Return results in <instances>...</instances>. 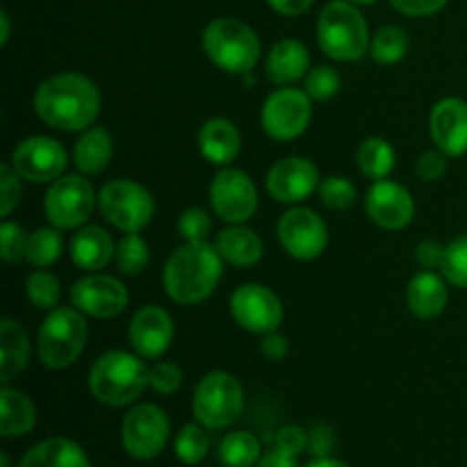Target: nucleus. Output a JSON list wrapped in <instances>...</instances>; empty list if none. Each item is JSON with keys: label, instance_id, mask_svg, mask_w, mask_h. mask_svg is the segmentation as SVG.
<instances>
[{"label": "nucleus", "instance_id": "obj_1", "mask_svg": "<svg viewBox=\"0 0 467 467\" xmlns=\"http://www.w3.org/2000/svg\"><path fill=\"white\" fill-rule=\"evenodd\" d=\"M35 109L50 128L64 132L87 130L100 112V94L89 78L59 73L41 82L35 94Z\"/></svg>", "mask_w": 467, "mask_h": 467}, {"label": "nucleus", "instance_id": "obj_2", "mask_svg": "<svg viewBox=\"0 0 467 467\" xmlns=\"http://www.w3.org/2000/svg\"><path fill=\"white\" fill-rule=\"evenodd\" d=\"M222 255L208 242H187L176 249L164 267L167 295L178 304H199L208 299L222 278Z\"/></svg>", "mask_w": 467, "mask_h": 467}, {"label": "nucleus", "instance_id": "obj_3", "mask_svg": "<svg viewBox=\"0 0 467 467\" xmlns=\"http://www.w3.org/2000/svg\"><path fill=\"white\" fill-rule=\"evenodd\" d=\"M149 374L150 369H146L140 356L128 351H108L91 368L89 390L100 404L126 406L146 390Z\"/></svg>", "mask_w": 467, "mask_h": 467}, {"label": "nucleus", "instance_id": "obj_4", "mask_svg": "<svg viewBox=\"0 0 467 467\" xmlns=\"http://www.w3.org/2000/svg\"><path fill=\"white\" fill-rule=\"evenodd\" d=\"M317 41L324 55H328L331 59L354 62L368 53V21L351 3L333 0L319 14Z\"/></svg>", "mask_w": 467, "mask_h": 467}, {"label": "nucleus", "instance_id": "obj_5", "mask_svg": "<svg viewBox=\"0 0 467 467\" xmlns=\"http://www.w3.org/2000/svg\"><path fill=\"white\" fill-rule=\"evenodd\" d=\"M203 48L226 73H251L260 57V39L237 18H214L203 32Z\"/></svg>", "mask_w": 467, "mask_h": 467}, {"label": "nucleus", "instance_id": "obj_6", "mask_svg": "<svg viewBox=\"0 0 467 467\" xmlns=\"http://www.w3.org/2000/svg\"><path fill=\"white\" fill-rule=\"evenodd\" d=\"M87 342V322L78 308H55L44 319L36 351L46 368L64 369L80 358Z\"/></svg>", "mask_w": 467, "mask_h": 467}, {"label": "nucleus", "instance_id": "obj_7", "mask_svg": "<svg viewBox=\"0 0 467 467\" xmlns=\"http://www.w3.org/2000/svg\"><path fill=\"white\" fill-rule=\"evenodd\" d=\"M244 409L240 381L228 372H210L194 390V418L205 429L231 427Z\"/></svg>", "mask_w": 467, "mask_h": 467}, {"label": "nucleus", "instance_id": "obj_8", "mask_svg": "<svg viewBox=\"0 0 467 467\" xmlns=\"http://www.w3.org/2000/svg\"><path fill=\"white\" fill-rule=\"evenodd\" d=\"M99 205L103 217L123 233L141 231L155 213L153 196L132 181L108 182L100 190Z\"/></svg>", "mask_w": 467, "mask_h": 467}, {"label": "nucleus", "instance_id": "obj_9", "mask_svg": "<svg viewBox=\"0 0 467 467\" xmlns=\"http://www.w3.org/2000/svg\"><path fill=\"white\" fill-rule=\"evenodd\" d=\"M44 205L46 217L55 228H78L94 213V187L82 176H62L50 185Z\"/></svg>", "mask_w": 467, "mask_h": 467}, {"label": "nucleus", "instance_id": "obj_10", "mask_svg": "<svg viewBox=\"0 0 467 467\" xmlns=\"http://www.w3.org/2000/svg\"><path fill=\"white\" fill-rule=\"evenodd\" d=\"M169 438V418L160 406H135L123 418L121 442L123 450L137 461H150L160 456Z\"/></svg>", "mask_w": 467, "mask_h": 467}, {"label": "nucleus", "instance_id": "obj_11", "mask_svg": "<svg viewBox=\"0 0 467 467\" xmlns=\"http://www.w3.org/2000/svg\"><path fill=\"white\" fill-rule=\"evenodd\" d=\"M310 119H313L310 96L290 87L274 91L263 105L265 132L278 141H290L304 135Z\"/></svg>", "mask_w": 467, "mask_h": 467}, {"label": "nucleus", "instance_id": "obj_12", "mask_svg": "<svg viewBox=\"0 0 467 467\" xmlns=\"http://www.w3.org/2000/svg\"><path fill=\"white\" fill-rule=\"evenodd\" d=\"M210 203L214 214L228 223L251 219L258 208V192L254 181L240 169H223L210 185Z\"/></svg>", "mask_w": 467, "mask_h": 467}, {"label": "nucleus", "instance_id": "obj_13", "mask_svg": "<svg viewBox=\"0 0 467 467\" xmlns=\"http://www.w3.org/2000/svg\"><path fill=\"white\" fill-rule=\"evenodd\" d=\"M278 240L296 260H313L324 254L328 231L324 219L308 208H292L278 222Z\"/></svg>", "mask_w": 467, "mask_h": 467}, {"label": "nucleus", "instance_id": "obj_14", "mask_svg": "<svg viewBox=\"0 0 467 467\" xmlns=\"http://www.w3.org/2000/svg\"><path fill=\"white\" fill-rule=\"evenodd\" d=\"M233 319L251 333H272L283 322L281 299L269 287L246 283L231 296Z\"/></svg>", "mask_w": 467, "mask_h": 467}, {"label": "nucleus", "instance_id": "obj_15", "mask_svg": "<svg viewBox=\"0 0 467 467\" xmlns=\"http://www.w3.org/2000/svg\"><path fill=\"white\" fill-rule=\"evenodd\" d=\"M12 167L30 182H55L67 169V150L50 137H27L14 149Z\"/></svg>", "mask_w": 467, "mask_h": 467}, {"label": "nucleus", "instance_id": "obj_16", "mask_svg": "<svg viewBox=\"0 0 467 467\" xmlns=\"http://www.w3.org/2000/svg\"><path fill=\"white\" fill-rule=\"evenodd\" d=\"M71 301L80 313L96 319L117 317L128 306V290L121 281L103 274L80 278L71 287Z\"/></svg>", "mask_w": 467, "mask_h": 467}, {"label": "nucleus", "instance_id": "obj_17", "mask_svg": "<svg viewBox=\"0 0 467 467\" xmlns=\"http://www.w3.org/2000/svg\"><path fill=\"white\" fill-rule=\"evenodd\" d=\"M317 167L306 158H285L267 173V192L281 203H299L317 187Z\"/></svg>", "mask_w": 467, "mask_h": 467}, {"label": "nucleus", "instance_id": "obj_18", "mask_svg": "<svg viewBox=\"0 0 467 467\" xmlns=\"http://www.w3.org/2000/svg\"><path fill=\"white\" fill-rule=\"evenodd\" d=\"M368 214L386 231H400L413 219L415 203L406 187L390 181H377L368 192Z\"/></svg>", "mask_w": 467, "mask_h": 467}, {"label": "nucleus", "instance_id": "obj_19", "mask_svg": "<svg viewBox=\"0 0 467 467\" xmlns=\"http://www.w3.org/2000/svg\"><path fill=\"white\" fill-rule=\"evenodd\" d=\"M130 345L144 358H158L169 349L173 340V322L167 310L158 306H146L137 310L130 322Z\"/></svg>", "mask_w": 467, "mask_h": 467}, {"label": "nucleus", "instance_id": "obj_20", "mask_svg": "<svg viewBox=\"0 0 467 467\" xmlns=\"http://www.w3.org/2000/svg\"><path fill=\"white\" fill-rule=\"evenodd\" d=\"M431 137L445 155L467 153V103L463 99H442L429 119Z\"/></svg>", "mask_w": 467, "mask_h": 467}, {"label": "nucleus", "instance_id": "obj_21", "mask_svg": "<svg viewBox=\"0 0 467 467\" xmlns=\"http://www.w3.org/2000/svg\"><path fill=\"white\" fill-rule=\"evenodd\" d=\"M199 149L213 164H228L242 149L240 130L223 117H214L203 123L199 132Z\"/></svg>", "mask_w": 467, "mask_h": 467}, {"label": "nucleus", "instance_id": "obj_22", "mask_svg": "<svg viewBox=\"0 0 467 467\" xmlns=\"http://www.w3.org/2000/svg\"><path fill=\"white\" fill-rule=\"evenodd\" d=\"M310 64L308 48L296 39H283L269 50L267 78L276 85H292L306 76Z\"/></svg>", "mask_w": 467, "mask_h": 467}, {"label": "nucleus", "instance_id": "obj_23", "mask_svg": "<svg viewBox=\"0 0 467 467\" xmlns=\"http://www.w3.org/2000/svg\"><path fill=\"white\" fill-rule=\"evenodd\" d=\"M406 299H409V308L415 317H438L447 306L445 281L433 272L415 274L406 290Z\"/></svg>", "mask_w": 467, "mask_h": 467}, {"label": "nucleus", "instance_id": "obj_24", "mask_svg": "<svg viewBox=\"0 0 467 467\" xmlns=\"http://www.w3.org/2000/svg\"><path fill=\"white\" fill-rule=\"evenodd\" d=\"M27 360H30V340L26 328L5 317L0 322V381H14L26 369Z\"/></svg>", "mask_w": 467, "mask_h": 467}, {"label": "nucleus", "instance_id": "obj_25", "mask_svg": "<svg viewBox=\"0 0 467 467\" xmlns=\"http://www.w3.org/2000/svg\"><path fill=\"white\" fill-rule=\"evenodd\" d=\"M114 254L117 251H114L112 237L100 226L82 228L71 240V260L87 272L103 269Z\"/></svg>", "mask_w": 467, "mask_h": 467}, {"label": "nucleus", "instance_id": "obj_26", "mask_svg": "<svg viewBox=\"0 0 467 467\" xmlns=\"http://www.w3.org/2000/svg\"><path fill=\"white\" fill-rule=\"evenodd\" d=\"M21 467H91L78 442L68 438H48L23 456Z\"/></svg>", "mask_w": 467, "mask_h": 467}, {"label": "nucleus", "instance_id": "obj_27", "mask_svg": "<svg viewBox=\"0 0 467 467\" xmlns=\"http://www.w3.org/2000/svg\"><path fill=\"white\" fill-rule=\"evenodd\" d=\"M217 251L223 260L237 267H251L263 258V240L251 228H223L217 237Z\"/></svg>", "mask_w": 467, "mask_h": 467}, {"label": "nucleus", "instance_id": "obj_28", "mask_svg": "<svg viewBox=\"0 0 467 467\" xmlns=\"http://www.w3.org/2000/svg\"><path fill=\"white\" fill-rule=\"evenodd\" d=\"M36 422V410L23 392L3 388L0 390V436L16 438L32 431Z\"/></svg>", "mask_w": 467, "mask_h": 467}, {"label": "nucleus", "instance_id": "obj_29", "mask_svg": "<svg viewBox=\"0 0 467 467\" xmlns=\"http://www.w3.org/2000/svg\"><path fill=\"white\" fill-rule=\"evenodd\" d=\"M76 167L82 173H100L112 160V137L103 128H89L85 135L78 140L76 150Z\"/></svg>", "mask_w": 467, "mask_h": 467}, {"label": "nucleus", "instance_id": "obj_30", "mask_svg": "<svg viewBox=\"0 0 467 467\" xmlns=\"http://www.w3.org/2000/svg\"><path fill=\"white\" fill-rule=\"evenodd\" d=\"M356 160H358V169L365 176L372 178V181H383L395 167V150L381 137H369L360 144Z\"/></svg>", "mask_w": 467, "mask_h": 467}, {"label": "nucleus", "instance_id": "obj_31", "mask_svg": "<svg viewBox=\"0 0 467 467\" xmlns=\"http://www.w3.org/2000/svg\"><path fill=\"white\" fill-rule=\"evenodd\" d=\"M219 459L226 467H254L260 459V445L246 431L228 433L219 445Z\"/></svg>", "mask_w": 467, "mask_h": 467}, {"label": "nucleus", "instance_id": "obj_32", "mask_svg": "<svg viewBox=\"0 0 467 467\" xmlns=\"http://www.w3.org/2000/svg\"><path fill=\"white\" fill-rule=\"evenodd\" d=\"M62 235L55 228H39L27 237L26 260L32 267H48L62 255Z\"/></svg>", "mask_w": 467, "mask_h": 467}, {"label": "nucleus", "instance_id": "obj_33", "mask_svg": "<svg viewBox=\"0 0 467 467\" xmlns=\"http://www.w3.org/2000/svg\"><path fill=\"white\" fill-rule=\"evenodd\" d=\"M409 53V35L397 26H386L374 35L372 57L379 64H395Z\"/></svg>", "mask_w": 467, "mask_h": 467}, {"label": "nucleus", "instance_id": "obj_34", "mask_svg": "<svg viewBox=\"0 0 467 467\" xmlns=\"http://www.w3.org/2000/svg\"><path fill=\"white\" fill-rule=\"evenodd\" d=\"M208 433L199 424H187L176 436V456L185 465H199L208 456Z\"/></svg>", "mask_w": 467, "mask_h": 467}, {"label": "nucleus", "instance_id": "obj_35", "mask_svg": "<svg viewBox=\"0 0 467 467\" xmlns=\"http://www.w3.org/2000/svg\"><path fill=\"white\" fill-rule=\"evenodd\" d=\"M117 265L128 276H137L149 265V246L137 233H126L117 246Z\"/></svg>", "mask_w": 467, "mask_h": 467}, {"label": "nucleus", "instance_id": "obj_36", "mask_svg": "<svg viewBox=\"0 0 467 467\" xmlns=\"http://www.w3.org/2000/svg\"><path fill=\"white\" fill-rule=\"evenodd\" d=\"M26 292L35 308L50 310L59 299V281L48 272H35L27 276Z\"/></svg>", "mask_w": 467, "mask_h": 467}, {"label": "nucleus", "instance_id": "obj_37", "mask_svg": "<svg viewBox=\"0 0 467 467\" xmlns=\"http://www.w3.org/2000/svg\"><path fill=\"white\" fill-rule=\"evenodd\" d=\"M441 269L451 285L465 287L467 290V235L459 237L450 246H445Z\"/></svg>", "mask_w": 467, "mask_h": 467}, {"label": "nucleus", "instance_id": "obj_38", "mask_svg": "<svg viewBox=\"0 0 467 467\" xmlns=\"http://www.w3.org/2000/svg\"><path fill=\"white\" fill-rule=\"evenodd\" d=\"M319 196L322 203L331 210H347L356 203V187L354 182L342 176H331L319 185Z\"/></svg>", "mask_w": 467, "mask_h": 467}, {"label": "nucleus", "instance_id": "obj_39", "mask_svg": "<svg viewBox=\"0 0 467 467\" xmlns=\"http://www.w3.org/2000/svg\"><path fill=\"white\" fill-rule=\"evenodd\" d=\"M340 89V76L328 67H317L306 78V94L315 100H328Z\"/></svg>", "mask_w": 467, "mask_h": 467}, {"label": "nucleus", "instance_id": "obj_40", "mask_svg": "<svg viewBox=\"0 0 467 467\" xmlns=\"http://www.w3.org/2000/svg\"><path fill=\"white\" fill-rule=\"evenodd\" d=\"M27 237L26 231H23L18 223L5 222L0 226V254H3L5 263H18L21 258H26V249H27Z\"/></svg>", "mask_w": 467, "mask_h": 467}, {"label": "nucleus", "instance_id": "obj_41", "mask_svg": "<svg viewBox=\"0 0 467 467\" xmlns=\"http://www.w3.org/2000/svg\"><path fill=\"white\" fill-rule=\"evenodd\" d=\"M178 233H181L187 242H205L210 233H213V222H210L205 210L190 208L181 214V219H178Z\"/></svg>", "mask_w": 467, "mask_h": 467}, {"label": "nucleus", "instance_id": "obj_42", "mask_svg": "<svg viewBox=\"0 0 467 467\" xmlns=\"http://www.w3.org/2000/svg\"><path fill=\"white\" fill-rule=\"evenodd\" d=\"M182 372L176 363L171 360H162V363L153 365L149 374V386L160 395H173L181 388Z\"/></svg>", "mask_w": 467, "mask_h": 467}, {"label": "nucleus", "instance_id": "obj_43", "mask_svg": "<svg viewBox=\"0 0 467 467\" xmlns=\"http://www.w3.org/2000/svg\"><path fill=\"white\" fill-rule=\"evenodd\" d=\"M18 171L9 164L0 167V187H3V217H7L14 205L21 201V182H18Z\"/></svg>", "mask_w": 467, "mask_h": 467}, {"label": "nucleus", "instance_id": "obj_44", "mask_svg": "<svg viewBox=\"0 0 467 467\" xmlns=\"http://www.w3.org/2000/svg\"><path fill=\"white\" fill-rule=\"evenodd\" d=\"M336 431H333L328 424H315L308 433V450L310 454L317 456V459H324V456L331 454L336 450Z\"/></svg>", "mask_w": 467, "mask_h": 467}, {"label": "nucleus", "instance_id": "obj_45", "mask_svg": "<svg viewBox=\"0 0 467 467\" xmlns=\"http://www.w3.org/2000/svg\"><path fill=\"white\" fill-rule=\"evenodd\" d=\"M276 447H281L283 451L292 456H299L301 451L308 447V433L301 427H295V424H287L281 431L276 433Z\"/></svg>", "mask_w": 467, "mask_h": 467}, {"label": "nucleus", "instance_id": "obj_46", "mask_svg": "<svg viewBox=\"0 0 467 467\" xmlns=\"http://www.w3.org/2000/svg\"><path fill=\"white\" fill-rule=\"evenodd\" d=\"M397 12L406 16H431L447 5V0H390Z\"/></svg>", "mask_w": 467, "mask_h": 467}, {"label": "nucleus", "instance_id": "obj_47", "mask_svg": "<svg viewBox=\"0 0 467 467\" xmlns=\"http://www.w3.org/2000/svg\"><path fill=\"white\" fill-rule=\"evenodd\" d=\"M447 160L445 153H438V150H427V153L420 158L418 162V173L424 178V181H438V178L445 173Z\"/></svg>", "mask_w": 467, "mask_h": 467}, {"label": "nucleus", "instance_id": "obj_48", "mask_svg": "<svg viewBox=\"0 0 467 467\" xmlns=\"http://www.w3.org/2000/svg\"><path fill=\"white\" fill-rule=\"evenodd\" d=\"M290 351V345H287L285 337L281 333L272 331V333H265V340H263V356L267 360H283Z\"/></svg>", "mask_w": 467, "mask_h": 467}, {"label": "nucleus", "instance_id": "obj_49", "mask_svg": "<svg viewBox=\"0 0 467 467\" xmlns=\"http://www.w3.org/2000/svg\"><path fill=\"white\" fill-rule=\"evenodd\" d=\"M442 255H445V249H442L438 242H422V244L415 249V258L424 265V267L433 269L442 265Z\"/></svg>", "mask_w": 467, "mask_h": 467}, {"label": "nucleus", "instance_id": "obj_50", "mask_svg": "<svg viewBox=\"0 0 467 467\" xmlns=\"http://www.w3.org/2000/svg\"><path fill=\"white\" fill-rule=\"evenodd\" d=\"M267 3L274 12L283 14V16H299L306 9H310L315 0H267Z\"/></svg>", "mask_w": 467, "mask_h": 467}, {"label": "nucleus", "instance_id": "obj_51", "mask_svg": "<svg viewBox=\"0 0 467 467\" xmlns=\"http://www.w3.org/2000/svg\"><path fill=\"white\" fill-rule=\"evenodd\" d=\"M258 467H296V456L287 454L281 447H276V450L267 451V454L258 461Z\"/></svg>", "mask_w": 467, "mask_h": 467}, {"label": "nucleus", "instance_id": "obj_52", "mask_svg": "<svg viewBox=\"0 0 467 467\" xmlns=\"http://www.w3.org/2000/svg\"><path fill=\"white\" fill-rule=\"evenodd\" d=\"M0 26H3V32H0V44H7L9 39V30H12V26H9V16L7 12H0Z\"/></svg>", "mask_w": 467, "mask_h": 467}, {"label": "nucleus", "instance_id": "obj_53", "mask_svg": "<svg viewBox=\"0 0 467 467\" xmlns=\"http://www.w3.org/2000/svg\"><path fill=\"white\" fill-rule=\"evenodd\" d=\"M306 467H349V465H345V463H340V461H333V459H328V456H324V459L313 461V463L306 465Z\"/></svg>", "mask_w": 467, "mask_h": 467}, {"label": "nucleus", "instance_id": "obj_54", "mask_svg": "<svg viewBox=\"0 0 467 467\" xmlns=\"http://www.w3.org/2000/svg\"><path fill=\"white\" fill-rule=\"evenodd\" d=\"M0 465L9 467V454H7V451H3V454H0Z\"/></svg>", "mask_w": 467, "mask_h": 467}, {"label": "nucleus", "instance_id": "obj_55", "mask_svg": "<svg viewBox=\"0 0 467 467\" xmlns=\"http://www.w3.org/2000/svg\"><path fill=\"white\" fill-rule=\"evenodd\" d=\"M351 3H358V5H374L377 0H351Z\"/></svg>", "mask_w": 467, "mask_h": 467}]
</instances>
